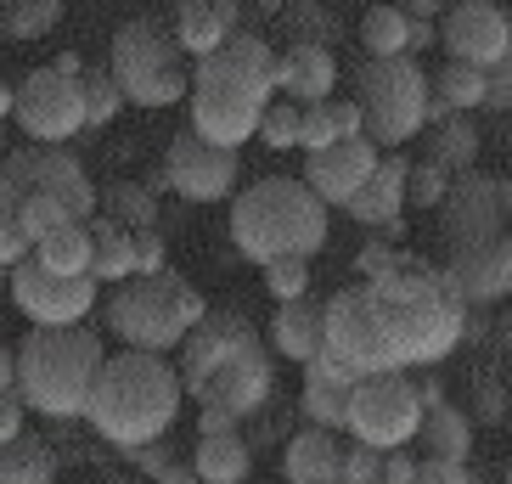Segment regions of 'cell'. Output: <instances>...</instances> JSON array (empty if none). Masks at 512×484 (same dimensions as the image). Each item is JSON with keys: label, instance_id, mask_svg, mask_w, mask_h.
Wrapping results in <instances>:
<instances>
[{"label": "cell", "instance_id": "obj_3", "mask_svg": "<svg viewBox=\"0 0 512 484\" xmlns=\"http://www.w3.org/2000/svg\"><path fill=\"white\" fill-rule=\"evenodd\" d=\"M181 378L164 355H147V349H124V355H102L96 366V383L85 394V423L96 428L113 445H147V439H164L169 423L181 417Z\"/></svg>", "mask_w": 512, "mask_h": 484}, {"label": "cell", "instance_id": "obj_15", "mask_svg": "<svg viewBox=\"0 0 512 484\" xmlns=\"http://www.w3.org/2000/svg\"><path fill=\"white\" fill-rule=\"evenodd\" d=\"M164 181L186 197V203H226L237 192V147H214V141L181 136L169 141V158H164Z\"/></svg>", "mask_w": 512, "mask_h": 484}, {"label": "cell", "instance_id": "obj_48", "mask_svg": "<svg viewBox=\"0 0 512 484\" xmlns=\"http://www.w3.org/2000/svg\"><path fill=\"white\" fill-rule=\"evenodd\" d=\"M197 434H237V417H231V411L203 406V417H197Z\"/></svg>", "mask_w": 512, "mask_h": 484}, {"label": "cell", "instance_id": "obj_55", "mask_svg": "<svg viewBox=\"0 0 512 484\" xmlns=\"http://www.w3.org/2000/svg\"><path fill=\"white\" fill-rule=\"evenodd\" d=\"M259 12H282V0H259Z\"/></svg>", "mask_w": 512, "mask_h": 484}, {"label": "cell", "instance_id": "obj_35", "mask_svg": "<svg viewBox=\"0 0 512 484\" xmlns=\"http://www.w3.org/2000/svg\"><path fill=\"white\" fill-rule=\"evenodd\" d=\"M361 46L366 57H406V12L394 0H377L361 12Z\"/></svg>", "mask_w": 512, "mask_h": 484}, {"label": "cell", "instance_id": "obj_43", "mask_svg": "<svg viewBox=\"0 0 512 484\" xmlns=\"http://www.w3.org/2000/svg\"><path fill=\"white\" fill-rule=\"evenodd\" d=\"M130 254H136V276H152L164 271V242H158V231H130Z\"/></svg>", "mask_w": 512, "mask_h": 484}, {"label": "cell", "instance_id": "obj_38", "mask_svg": "<svg viewBox=\"0 0 512 484\" xmlns=\"http://www.w3.org/2000/svg\"><path fill=\"white\" fill-rule=\"evenodd\" d=\"M17 226H23V237H29V248H34L40 237L74 226V214L62 209L57 197H23V203H17Z\"/></svg>", "mask_w": 512, "mask_h": 484}, {"label": "cell", "instance_id": "obj_23", "mask_svg": "<svg viewBox=\"0 0 512 484\" xmlns=\"http://www.w3.org/2000/svg\"><path fill=\"white\" fill-rule=\"evenodd\" d=\"M338 462H344V434L332 428H299L282 445V479L287 484H338Z\"/></svg>", "mask_w": 512, "mask_h": 484}, {"label": "cell", "instance_id": "obj_40", "mask_svg": "<svg viewBox=\"0 0 512 484\" xmlns=\"http://www.w3.org/2000/svg\"><path fill=\"white\" fill-rule=\"evenodd\" d=\"M265 293H271L276 304L304 299V293H310V259H271V265H265Z\"/></svg>", "mask_w": 512, "mask_h": 484}, {"label": "cell", "instance_id": "obj_1", "mask_svg": "<svg viewBox=\"0 0 512 484\" xmlns=\"http://www.w3.org/2000/svg\"><path fill=\"white\" fill-rule=\"evenodd\" d=\"M321 333L332 355L355 372L434 366L462 338V299L445 288V276L394 259L383 276H366L321 304Z\"/></svg>", "mask_w": 512, "mask_h": 484}, {"label": "cell", "instance_id": "obj_39", "mask_svg": "<svg viewBox=\"0 0 512 484\" xmlns=\"http://www.w3.org/2000/svg\"><path fill=\"white\" fill-rule=\"evenodd\" d=\"M17 203H23V197H17L12 181L0 175V271H12L17 259L29 254V237H23V226H17Z\"/></svg>", "mask_w": 512, "mask_h": 484}, {"label": "cell", "instance_id": "obj_28", "mask_svg": "<svg viewBox=\"0 0 512 484\" xmlns=\"http://www.w3.org/2000/svg\"><path fill=\"white\" fill-rule=\"evenodd\" d=\"M254 468V445L237 434H203L197 439V456H192V473L203 484H242Z\"/></svg>", "mask_w": 512, "mask_h": 484}, {"label": "cell", "instance_id": "obj_24", "mask_svg": "<svg viewBox=\"0 0 512 484\" xmlns=\"http://www.w3.org/2000/svg\"><path fill=\"white\" fill-rule=\"evenodd\" d=\"M344 209L361 226H394L400 209H406V158H377L372 175L344 197Z\"/></svg>", "mask_w": 512, "mask_h": 484}, {"label": "cell", "instance_id": "obj_30", "mask_svg": "<svg viewBox=\"0 0 512 484\" xmlns=\"http://www.w3.org/2000/svg\"><path fill=\"white\" fill-rule=\"evenodd\" d=\"M344 136H361V113L355 102H304V124H299V147L316 152V147H332Z\"/></svg>", "mask_w": 512, "mask_h": 484}, {"label": "cell", "instance_id": "obj_18", "mask_svg": "<svg viewBox=\"0 0 512 484\" xmlns=\"http://www.w3.org/2000/svg\"><path fill=\"white\" fill-rule=\"evenodd\" d=\"M445 288L467 304H496L507 299L512 288V242L507 231L490 242H473V248H456L451 254V271H445Z\"/></svg>", "mask_w": 512, "mask_h": 484}, {"label": "cell", "instance_id": "obj_10", "mask_svg": "<svg viewBox=\"0 0 512 484\" xmlns=\"http://www.w3.org/2000/svg\"><path fill=\"white\" fill-rule=\"evenodd\" d=\"M12 119L17 130L40 147H62L85 130V96H79V74L62 68H34L12 91Z\"/></svg>", "mask_w": 512, "mask_h": 484}, {"label": "cell", "instance_id": "obj_19", "mask_svg": "<svg viewBox=\"0 0 512 484\" xmlns=\"http://www.w3.org/2000/svg\"><path fill=\"white\" fill-rule=\"evenodd\" d=\"M377 169V147L366 136H344L332 141V147H316L304 158V186L321 197V203H338L344 209V197L366 181Z\"/></svg>", "mask_w": 512, "mask_h": 484}, {"label": "cell", "instance_id": "obj_36", "mask_svg": "<svg viewBox=\"0 0 512 484\" xmlns=\"http://www.w3.org/2000/svg\"><path fill=\"white\" fill-rule=\"evenodd\" d=\"M79 96H85V130H102L124 113V91L107 68H79Z\"/></svg>", "mask_w": 512, "mask_h": 484}, {"label": "cell", "instance_id": "obj_49", "mask_svg": "<svg viewBox=\"0 0 512 484\" xmlns=\"http://www.w3.org/2000/svg\"><path fill=\"white\" fill-rule=\"evenodd\" d=\"M439 34H434V23H417V17H406V57L411 51H428Z\"/></svg>", "mask_w": 512, "mask_h": 484}, {"label": "cell", "instance_id": "obj_9", "mask_svg": "<svg viewBox=\"0 0 512 484\" xmlns=\"http://www.w3.org/2000/svg\"><path fill=\"white\" fill-rule=\"evenodd\" d=\"M422 423V394L411 378L400 372H361L349 389V411H344V434L372 445V451H394L406 445Z\"/></svg>", "mask_w": 512, "mask_h": 484}, {"label": "cell", "instance_id": "obj_11", "mask_svg": "<svg viewBox=\"0 0 512 484\" xmlns=\"http://www.w3.org/2000/svg\"><path fill=\"white\" fill-rule=\"evenodd\" d=\"M0 175L12 181L17 197H57L74 220H91L96 214L91 175H85V164L68 158L62 147H40V141H29V147H17V152H0Z\"/></svg>", "mask_w": 512, "mask_h": 484}, {"label": "cell", "instance_id": "obj_58", "mask_svg": "<svg viewBox=\"0 0 512 484\" xmlns=\"http://www.w3.org/2000/svg\"><path fill=\"white\" fill-rule=\"evenodd\" d=\"M197 484H203V479H197Z\"/></svg>", "mask_w": 512, "mask_h": 484}, {"label": "cell", "instance_id": "obj_6", "mask_svg": "<svg viewBox=\"0 0 512 484\" xmlns=\"http://www.w3.org/2000/svg\"><path fill=\"white\" fill-rule=\"evenodd\" d=\"M209 304L197 299V288L181 271H152V276H124L113 282V299H107V333L119 338L124 349H147V355H164L175 349L192 321L203 316Z\"/></svg>", "mask_w": 512, "mask_h": 484}, {"label": "cell", "instance_id": "obj_14", "mask_svg": "<svg viewBox=\"0 0 512 484\" xmlns=\"http://www.w3.org/2000/svg\"><path fill=\"white\" fill-rule=\"evenodd\" d=\"M445 23H439V46L451 51V62L462 68H501L512 51V29H507V12H501L496 0H451L445 6Z\"/></svg>", "mask_w": 512, "mask_h": 484}, {"label": "cell", "instance_id": "obj_50", "mask_svg": "<svg viewBox=\"0 0 512 484\" xmlns=\"http://www.w3.org/2000/svg\"><path fill=\"white\" fill-rule=\"evenodd\" d=\"M394 6H400L406 17H417V23H434V17L451 6V0H394Z\"/></svg>", "mask_w": 512, "mask_h": 484}, {"label": "cell", "instance_id": "obj_5", "mask_svg": "<svg viewBox=\"0 0 512 484\" xmlns=\"http://www.w3.org/2000/svg\"><path fill=\"white\" fill-rule=\"evenodd\" d=\"M102 355H107V344L91 327H34L12 355L17 361L12 389L40 417H79Z\"/></svg>", "mask_w": 512, "mask_h": 484}, {"label": "cell", "instance_id": "obj_29", "mask_svg": "<svg viewBox=\"0 0 512 484\" xmlns=\"http://www.w3.org/2000/svg\"><path fill=\"white\" fill-rule=\"evenodd\" d=\"M85 231H91V265H85V276H91L96 288H102V282H124V276H136L130 231H124L119 220L91 214V220H85Z\"/></svg>", "mask_w": 512, "mask_h": 484}, {"label": "cell", "instance_id": "obj_25", "mask_svg": "<svg viewBox=\"0 0 512 484\" xmlns=\"http://www.w3.org/2000/svg\"><path fill=\"white\" fill-rule=\"evenodd\" d=\"M271 333V349L282 355V361H310V355H321L327 349V333H321V304L304 293V299H287L276 304V321L265 327Z\"/></svg>", "mask_w": 512, "mask_h": 484}, {"label": "cell", "instance_id": "obj_54", "mask_svg": "<svg viewBox=\"0 0 512 484\" xmlns=\"http://www.w3.org/2000/svg\"><path fill=\"white\" fill-rule=\"evenodd\" d=\"M12 119V85H6V79H0V124Z\"/></svg>", "mask_w": 512, "mask_h": 484}, {"label": "cell", "instance_id": "obj_52", "mask_svg": "<svg viewBox=\"0 0 512 484\" xmlns=\"http://www.w3.org/2000/svg\"><path fill=\"white\" fill-rule=\"evenodd\" d=\"M152 484H197V473L175 462V468H164V473H158V479H152Z\"/></svg>", "mask_w": 512, "mask_h": 484}, {"label": "cell", "instance_id": "obj_13", "mask_svg": "<svg viewBox=\"0 0 512 484\" xmlns=\"http://www.w3.org/2000/svg\"><path fill=\"white\" fill-rule=\"evenodd\" d=\"M507 209H512V186L496 181V175H473L467 169L456 186H445V197H439V231L451 242V254L501 237L507 231Z\"/></svg>", "mask_w": 512, "mask_h": 484}, {"label": "cell", "instance_id": "obj_33", "mask_svg": "<svg viewBox=\"0 0 512 484\" xmlns=\"http://www.w3.org/2000/svg\"><path fill=\"white\" fill-rule=\"evenodd\" d=\"M34 259H40L46 271H57V276H85V265H91V231H85V220L40 237L34 242Z\"/></svg>", "mask_w": 512, "mask_h": 484}, {"label": "cell", "instance_id": "obj_42", "mask_svg": "<svg viewBox=\"0 0 512 484\" xmlns=\"http://www.w3.org/2000/svg\"><path fill=\"white\" fill-rule=\"evenodd\" d=\"M377 468H383V451H372V445H344V462H338V484H366L377 479Z\"/></svg>", "mask_w": 512, "mask_h": 484}, {"label": "cell", "instance_id": "obj_8", "mask_svg": "<svg viewBox=\"0 0 512 484\" xmlns=\"http://www.w3.org/2000/svg\"><path fill=\"white\" fill-rule=\"evenodd\" d=\"M355 113L372 147H406L428 124V74L411 57H372L355 74Z\"/></svg>", "mask_w": 512, "mask_h": 484}, {"label": "cell", "instance_id": "obj_7", "mask_svg": "<svg viewBox=\"0 0 512 484\" xmlns=\"http://www.w3.org/2000/svg\"><path fill=\"white\" fill-rule=\"evenodd\" d=\"M107 74L119 79L124 102L136 107H175L192 85L186 74V51L175 46V34L152 17H130L113 46H107Z\"/></svg>", "mask_w": 512, "mask_h": 484}, {"label": "cell", "instance_id": "obj_27", "mask_svg": "<svg viewBox=\"0 0 512 484\" xmlns=\"http://www.w3.org/2000/svg\"><path fill=\"white\" fill-rule=\"evenodd\" d=\"M479 158V130L467 124V113H439L428 119V152H422V164L445 169V175H467Z\"/></svg>", "mask_w": 512, "mask_h": 484}, {"label": "cell", "instance_id": "obj_37", "mask_svg": "<svg viewBox=\"0 0 512 484\" xmlns=\"http://www.w3.org/2000/svg\"><path fill=\"white\" fill-rule=\"evenodd\" d=\"M299 124H304V102H293V96H271L265 113H259V124H254V136L265 141L271 152H287V147H299Z\"/></svg>", "mask_w": 512, "mask_h": 484}, {"label": "cell", "instance_id": "obj_41", "mask_svg": "<svg viewBox=\"0 0 512 484\" xmlns=\"http://www.w3.org/2000/svg\"><path fill=\"white\" fill-rule=\"evenodd\" d=\"M445 186H451V175H445V169H434V164H406V203H417V209H439Z\"/></svg>", "mask_w": 512, "mask_h": 484}, {"label": "cell", "instance_id": "obj_2", "mask_svg": "<svg viewBox=\"0 0 512 484\" xmlns=\"http://www.w3.org/2000/svg\"><path fill=\"white\" fill-rule=\"evenodd\" d=\"M192 96V136L214 147H242L254 136L265 102L276 96V51L259 34H231L226 46L197 57V79L186 85Z\"/></svg>", "mask_w": 512, "mask_h": 484}, {"label": "cell", "instance_id": "obj_45", "mask_svg": "<svg viewBox=\"0 0 512 484\" xmlns=\"http://www.w3.org/2000/svg\"><path fill=\"white\" fill-rule=\"evenodd\" d=\"M411 484H473V473H467V462H417Z\"/></svg>", "mask_w": 512, "mask_h": 484}, {"label": "cell", "instance_id": "obj_16", "mask_svg": "<svg viewBox=\"0 0 512 484\" xmlns=\"http://www.w3.org/2000/svg\"><path fill=\"white\" fill-rule=\"evenodd\" d=\"M254 344H259V333H254V321L242 316V310H203V316L192 321V333L175 344L181 349V366H175L181 394H192L220 361H231L237 349H254Z\"/></svg>", "mask_w": 512, "mask_h": 484}, {"label": "cell", "instance_id": "obj_20", "mask_svg": "<svg viewBox=\"0 0 512 484\" xmlns=\"http://www.w3.org/2000/svg\"><path fill=\"white\" fill-rule=\"evenodd\" d=\"M355 366H344L332 349L310 355L304 361V417L316 428H332V434H344V411H349V389H355Z\"/></svg>", "mask_w": 512, "mask_h": 484}, {"label": "cell", "instance_id": "obj_26", "mask_svg": "<svg viewBox=\"0 0 512 484\" xmlns=\"http://www.w3.org/2000/svg\"><path fill=\"white\" fill-rule=\"evenodd\" d=\"M417 434H422V456H428V462H467V456H473V417L445 406V400L422 406Z\"/></svg>", "mask_w": 512, "mask_h": 484}, {"label": "cell", "instance_id": "obj_31", "mask_svg": "<svg viewBox=\"0 0 512 484\" xmlns=\"http://www.w3.org/2000/svg\"><path fill=\"white\" fill-rule=\"evenodd\" d=\"M96 209L119 220L124 231H158V197L141 181H113L107 192H96Z\"/></svg>", "mask_w": 512, "mask_h": 484}, {"label": "cell", "instance_id": "obj_34", "mask_svg": "<svg viewBox=\"0 0 512 484\" xmlns=\"http://www.w3.org/2000/svg\"><path fill=\"white\" fill-rule=\"evenodd\" d=\"M68 0H0V34L6 40H46L62 23Z\"/></svg>", "mask_w": 512, "mask_h": 484}, {"label": "cell", "instance_id": "obj_53", "mask_svg": "<svg viewBox=\"0 0 512 484\" xmlns=\"http://www.w3.org/2000/svg\"><path fill=\"white\" fill-rule=\"evenodd\" d=\"M51 68H62V74H79V68H85V57H79V51H62V57L51 62Z\"/></svg>", "mask_w": 512, "mask_h": 484}, {"label": "cell", "instance_id": "obj_56", "mask_svg": "<svg viewBox=\"0 0 512 484\" xmlns=\"http://www.w3.org/2000/svg\"><path fill=\"white\" fill-rule=\"evenodd\" d=\"M366 484H389V479H383V473H377V479H366Z\"/></svg>", "mask_w": 512, "mask_h": 484}, {"label": "cell", "instance_id": "obj_44", "mask_svg": "<svg viewBox=\"0 0 512 484\" xmlns=\"http://www.w3.org/2000/svg\"><path fill=\"white\" fill-rule=\"evenodd\" d=\"M130 456H136V468L147 473V479H158L164 468H175V451H169V434H164V439H147V445H130Z\"/></svg>", "mask_w": 512, "mask_h": 484}, {"label": "cell", "instance_id": "obj_22", "mask_svg": "<svg viewBox=\"0 0 512 484\" xmlns=\"http://www.w3.org/2000/svg\"><path fill=\"white\" fill-rule=\"evenodd\" d=\"M332 85H338V57L321 40H299L276 57V96H293V102H327Z\"/></svg>", "mask_w": 512, "mask_h": 484}, {"label": "cell", "instance_id": "obj_57", "mask_svg": "<svg viewBox=\"0 0 512 484\" xmlns=\"http://www.w3.org/2000/svg\"><path fill=\"white\" fill-rule=\"evenodd\" d=\"M0 147H6V124H0Z\"/></svg>", "mask_w": 512, "mask_h": 484}, {"label": "cell", "instance_id": "obj_51", "mask_svg": "<svg viewBox=\"0 0 512 484\" xmlns=\"http://www.w3.org/2000/svg\"><path fill=\"white\" fill-rule=\"evenodd\" d=\"M12 378H17V361H12V344L0 338V389H12Z\"/></svg>", "mask_w": 512, "mask_h": 484}, {"label": "cell", "instance_id": "obj_47", "mask_svg": "<svg viewBox=\"0 0 512 484\" xmlns=\"http://www.w3.org/2000/svg\"><path fill=\"white\" fill-rule=\"evenodd\" d=\"M23 417H29V406L17 400V389H0V445L12 434H23Z\"/></svg>", "mask_w": 512, "mask_h": 484}, {"label": "cell", "instance_id": "obj_17", "mask_svg": "<svg viewBox=\"0 0 512 484\" xmlns=\"http://www.w3.org/2000/svg\"><path fill=\"white\" fill-rule=\"evenodd\" d=\"M271 355H265V344L254 349H237L231 361H220L209 372V378L197 383V406H214V411H231L237 423H248L254 411L271 406Z\"/></svg>", "mask_w": 512, "mask_h": 484}, {"label": "cell", "instance_id": "obj_4", "mask_svg": "<svg viewBox=\"0 0 512 484\" xmlns=\"http://www.w3.org/2000/svg\"><path fill=\"white\" fill-rule=\"evenodd\" d=\"M231 242L254 265L316 259L327 248V203L293 175H265V181L231 192Z\"/></svg>", "mask_w": 512, "mask_h": 484}, {"label": "cell", "instance_id": "obj_21", "mask_svg": "<svg viewBox=\"0 0 512 484\" xmlns=\"http://www.w3.org/2000/svg\"><path fill=\"white\" fill-rule=\"evenodd\" d=\"M242 0H175V46L186 57H209L214 46H226L242 29Z\"/></svg>", "mask_w": 512, "mask_h": 484}, {"label": "cell", "instance_id": "obj_12", "mask_svg": "<svg viewBox=\"0 0 512 484\" xmlns=\"http://www.w3.org/2000/svg\"><path fill=\"white\" fill-rule=\"evenodd\" d=\"M12 304L34 327H79L96 310V282L91 276H57L34 254L12 265Z\"/></svg>", "mask_w": 512, "mask_h": 484}, {"label": "cell", "instance_id": "obj_46", "mask_svg": "<svg viewBox=\"0 0 512 484\" xmlns=\"http://www.w3.org/2000/svg\"><path fill=\"white\" fill-rule=\"evenodd\" d=\"M484 107H490V113L512 107V68L507 62H501V68H484Z\"/></svg>", "mask_w": 512, "mask_h": 484}, {"label": "cell", "instance_id": "obj_32", "mask_svg": "<svg viewBox=\"0 0 512 484\" xmlns=\"http://www.w3.org/2000/svg\"><path fill=\"white\" fill-rule=\"evenodd\" d=\"M51 468H57V456L46 439L12 434L0 445V484H51Z\"/></svg>", "mask_w": 512, "mask_h": 484}]
</instances>
